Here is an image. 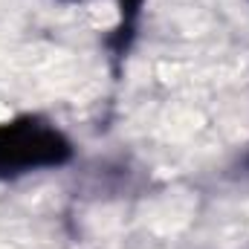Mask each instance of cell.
Segmentation results:
<instances>
[{
	"label": "cell",
	"mask_w": 249,
	"mask_h": 249,
	"mask_svg": "<svg viewBox=\"0 0 249 249\" xmlns=\"http://www.w3.org/2000/svg\"><path fill=\"white\" fill-rule=\"evenodd\" d=\"M64 3H81V0H64ZM142 9H145V0H116V15H119V20H116L113 32L105 38V47H107L113 64H116V70L122 67V61L127 58V53L133 50Z\"/></svg>",
	"instance_id": "7a4b0ae2"
},
{
	"label": "cell",
	"mask_w": 249,
	"mask_h": 249,
	"mask_svg": "<svg viewBox=\"0 0 249 249\" xmlns=\"http://www.w3.org/2000/svg\"><path fill=\"white\" fill-rule=\"evenodd\" d=\"M75 148L61 127L44 116L23 113L0 122V180H20L70 165Z\"/></svg>",
	"instance_id": "6da1fadb"
},
{
	"label": "cell",
	"mask_w": 249,
	"mask_h": 249,
	"mask_svg": "<svg viewBox=\"0 0 249 249\" xmlns=\"http://www.w3.org/2000/svg\"><path fill=\"white\" fill-rule=\"evenodd\" d=\"M247 168H249V157H247Z\"/></svg>",
	"instance_id": "3957f363"
}]
</instances>
